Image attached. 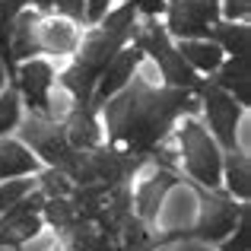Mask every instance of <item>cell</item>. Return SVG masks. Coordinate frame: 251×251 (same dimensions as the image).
Instances as JSON below:
<instances>
[{
  "mask_svg": "<svg viewBox=\"0 0 251 251\" xmlns=\"http://www.w3.org/2000/svg\"><path fill=\"white\" fill-rule=\"evenodd\" d=\"M197 102L191 89H156L147 80H134L102 102L105 127H108V147L130 156H150L162 143V137L175 127L181 115H194Z\"/></svg>",
  "mask_w": 251,
  "mask_h": 251,
  "instance_id": "cell-1",
  "label": "cell"
},
{
  "mask_svg": "<svg viewBox=\"0 0 251 251\" xmlns=\"http://www.w3.org/2000/svg\"><path fill=\"white\" fill-rule=\"evenodd\" d=\"M130 38H134V45L143 51V54H150L156 61V67H159L166 86H175V89H191L194 96H201V89H203L201 74H194V70L188 67V61L178 54V48L172 45L166 25H159L156 19H150L143 29H134V35H130Z\"/></svg>",
  "mask_w": 251,
  "mask_h": 251,
  "instance_id": "cell-2",
  "label": "cell"
},
{
  "mask_svg": "<svg viewBox=\"0 0 251 251\" xmlns=\"http://www.w3.org/2000/svg\"><path fill=\"white\" fill-rule=\"evenodd\" d=\"M178 143H181V159L188 175L194 178V184L207 191H216L223 184V153L216 147V140L194 121H188L178 127Z\"/></svg>",
  "mask_w": 251,
  "mask_h": 251,
  "instance_id": "cell-3",
  "label": "cell"
},
{
  "mask_svg": "<svg viewBox=\"0 0 251 251\" xmlns=\"http://www.w3.org/2000/svg\"><path fill=\"white\" fill-rule=\"evenodd\" d=\"M166 32L178 38H207L210 25L220 23V0H172L166 6Z\"/></svg>",
  "mask_w": 251,
  "mask_h": 251,
  "instance_id": "cell-4",
  "label": "cell"
},
{
  "mask_svg": "<svg viewBox=\"0 0 251 251\" xmlns=\"http://www.w3.org/2000/svg\"><path fill=\"white\" fill-rule=\"evenodd\" d=\"M201 96H203V111H207V118H210V127H213V134H216V143H220L226 153L235 150V124H239V118H242L245 108H242L226 89H220V86H213V83H203Z\"/></svg>",
  "mask_w": 251,
  "mask_h": 251,
  "instance_id": "cell-5",
  "label": "cell"
},
{
  "mask_svg": "<svg viewBox=\"0 0 251 251\" xmlns=\"http://www.w3.org/2000/svg\"><path fill=\"white\" fill-rule=\"evenodd\" d=\"M124 45H130V32H108V29L99 25L92 35H86L83 45H76V61L74 64H80L86 74L99 80V74L108 67V61Z\"/></svg>",
  "mask_w": 251,
  "mask_h": 251,
  "instance_id": "cell-6",
  "label": "cell"
},
{
  "mask_svg": "<svg viewBox=\"0 0 251 251\" xmlns=\"http://www.w3.org/2000/svg\"><path fill=\"white\" fill-rule=\"evenodd\" d=\"M51 83H54V70L48 61L29 57L25 64H16V89L25 99L29 111H42L48 115V99H51Z\"/></svg>",
  "mask_w": 251,
  "mask_h": 251,
  "instance_id": "cell-7",
  "label": "cell"
},
{
  "mask_svg": "<svg viewBox=\"0 0 251 251\" xmlns=\"http://www.w3.org/2000/svg\"><path fill=\"white\" fill-rule=\"evenodd\" d=\"M140 61H143V51L137 48V45H124V48L108 61V67L99 74L96 89H92V108L99 111L102 102H108L121 86H127V80L134 76V70L140 67Z\"/></svg>",
  "mask_w": 251,
  "mask_h": 251,
  "instance_id": "cell-8",
  "label": "cell"
},
{
  "mask_svg": "<svg viewBox=\"0 0 251 251\" xmlns=\"http://www.w3.org/2000/svg\"><path fill=\"white\" fill-rule=\"evenodd\" d=\"M64 137L74 150L80 153H89L102 143V127H99V118H96V108L89 105H74L67 111V121H64Z\"/></svg>",
  "mask_w": 251,
  "mask_h": 251,
  "instance_id": "cell-9",
  "label": "cell"
},
{
  "mask_svg": "<svg viewBox=\"0 0 251 251\" xmlns=\"http://www.w3.org/2000/svg\"><path fill=\"white\" fill-rule=\"evenodd\" d=\"M178 184L175 169H159L150 181H143L134 194V207H137V220L143 223H153L156 213H159V203L166 201V194Z\"/></svg>",
  "mask_w": 251,
  "mask_h": 251,
  "instance_id": "cell-10",
  "label": "cell"
},
{
  "mask_svg": "<svg viewBox=\"0 0 251 251\" xmlns=\"http://www.w3.org/2000/svg\"><path fill=\"white\" fill-rule=\"evenodd\" d=\"M213 86L226 89L235 102L245 108L251 105V74H248V57H229L216 67V80Z\"/></svg>",
  "mask_w": 251,
  "mask_h": 251,
  "instance_id": "cell-11",
  "label": "cell"
},
{
  "mask_svg": "<svg viewBox=\"0 0 251 251\" xmlns=\"http://www.w3.org/2000/svg\"><path fill=\"white\" fill-rule=\"evenodd\" d=\"M35 172H38V156L32 153L25 143L10 140V137H0V181L35 175Z\"/></svg>",
  "mask_w": 251,
  "mask_h": 251,
  "instance_id": "cell-12",
  "label": "cell"
},
{
  "mask_svg": "<svg viewBox=\"0 0 251 251\" xmlns=\"http://www.w3.org/2000/svg\"><path fill=\"white\" fill-rule=\"evenodd\" d=\"M178 54L188 61L194 74H216V67L223 64V48L213 38H181Z\"/></svg>",
  "mask_w": 251,
  "mask_h": 251,
  "instance_id": "cell-13",
  "label": "cell"
},
{
  "mask_svg": "<svg viewBox=\"0 0 251 251\" xmlns=\"http://www.w3.org/2000/svg\"><path fill=\"white\" fill-rule=\"evenodd\" d=\"M216 45L223 48V54L229 57H248V42H251V29L245 23H213L210 25V35Z\"/></svg>",
  "mask_w": 251,
  "mask_h": 251,
  "instance_id": "cell-14",
  "label": "cell"
},
{
  "mask_svg": "<svg viewBox=\"0 0 251 251\" xmlns=\"http://www.w3.org/2000/svg\"><path fill=\"white\" fill-rule=\"evenodd\" d=\"M38 32V45H42V51H54V54H70V51H76V45H80V38H76V29L70 19H51V23H45Z\"/></svg>",
  "mask_w": 251,
  "mask_h": 251,
  "instance_id": "cell-15",
  "label": "cell"
},
{
  "mask_svg": "<svg viewBox=\"0 0 251 251\" xmlns=\"http://www.w3.org/2000/svg\"><path fill=\"white\" fill-rule=\"evenodd\" d=\"M223 184L229 188V194L239 197L242 203H248L251 197V172H248V159L235 150H229L223 156Z\"/></svg>",
  "mask_w": 251,
  "mask_h": 251,
  "instance_id": "cell-16",
  "label": "cell"
},
{
  "mask_svg": "<svg viewBox=\"0 0 251 251\" xmlns=\"http://www.w3.org/2000/svg\"><path fill=\"white\" fill-rule=\"evenodd\" d=\"M80 216L83 213L76 210V203L70 201V197H45V203H42V220L48 223V226H54L57 232L67 229L70 223H76Z\"/></svg>",
  "mask_w": 251,
  "mask_h": 251,
  "instance_id": "cell-17",
  "label": "cell"
},
{
  "mask_svg": "<svg viewBox=\"0 0 251 251\" xmlns=\"http://www.w3.org/2000/svg\"><path fill=\"white\" fill-rule=\"evenodd\" d=\"M19 105H23V96L13 83L6 89H0V137H6L13 127H19Z\"/></svg>",
  "mask_w": 251,
  "mask_h": 251,
  "instance_id": "cell-18",
  "label": "cell"
},
{
  "mask_svg": "<svg viewBox=\"0 0 251 251\" xmlns=\"http://www.w3.org/2000/svg\"><path fill=\"white\" fill-rule=\"evenodd\" d=\"M102 29H108V32H130L134 35V29H137V10H134V3H124V6H118V10H108L102 19Z\"/></svg>",
  "mask_w": 251,
  "mask_h": 251,
  "instance_id": "cell-19",
  "label": "cell"
},
{
  "mask_svg": "<svg viewBox=\"0 0 251 251\" xmlns=\"http://www.w3.org/2000/svg\"><path fill=\"white\" fill-rule=\"evenodd\" d=\"M25 194H32V175L6 178V181H0V213H3V210H10L16 201H23Z\"/></svg>",
  "mask_w": 251,
  "mask_h": 251,
  "instance_id": "cell-20",
  "label": "cell"
},
{
  "mask_svg": "<svg viewBox=\"0 0 251 251\" xmlns=\"http://www.w3.org/2000/svg\"><path fill=\"white\" fill-rule=\"evenodd\" d=\"M76 184H74V178L70 175H64L61 169H45V175H42V194L45 197H70V191H74Z\"/></svg>",
  "mask_w": 251,
  "mask_h": 251,
  "instance_id": "cell-21",
  "label": "cell"
},
{
  "mask_svg": "<svg viewBox=\"0 0 251 251\" xmlns=\"http://www.w3.org/2000/svg\"><path fill=\"white\" fill-rule=\"evenodd\" d=\"M232 232L235 235L223 245V251H248L251 248V210H248V203H245V210H242V216H239Z\"/></svg>",
  "mask_w": 251,
  "mask_h": 251,
  "instance_id": "cell-22",
  "label": "cell"
},
{
  "mask_svg": "<svg viewBox=\"0 0 251 251\" xmlns=\"http://www.w3.org/2000/svg\"><path fill=\"white\" fill-rule=\"evenodd\" d=\"M248 10V0H220V16H226L229 23H245Z\"/></svg>",
  "mask_w": 251,
  "mask_h": 251,
  "instance_id": "cell-23",
  "label": "cell"
},
{
  "mask_svg": "<svg viewBox=\"0 0 251 251\" xmlns=\"http://www.w3.org/2000/svg\"><path fill=\"white\" fill-rule=\"evenodd\" d=\"M57 13L70 23H83L86 19V0H57Z\"/></svg>",
  "mask_w": 251,
  "mask_h": 251,
  "instance_id": "cell-24",
  "label": "cell"
},
{
  "mask_svg": "<svg viewBox=\"0 0 251 251\" xmlns=\"http://www.w3.org/2000/svg\"><path fill=\"white\" fill-rule=\"evenodd\" d=\"M130 3H134V10H137V13H143V16L156 19V16H162V13H166L169 0H130Z\"/></svg>",
  "mask_w": 251,
  "mask_h": 251,
  "instance_id": "cell-25",
  "label": "cell"
},
{
  "mask_svg": "<svg viewBox=\"0 0 251 251\" xmlns=\"http://www.w3.org/2000/svg\"><path fill=\"white\" fill-rule=\"evenodd\" d=\"M111 0H86V23H99L108 13Z\"/></svg>",
  "mask_w": 251,
  "mask_h": 251,
  "instance_id": "cell-26",
  "label": "cell"
},
{
  "mask_svg": "<svg viewBox=\"0 0 251 251\" xmlns=\"http://www.w3.org/2000/svg\"><path fill=\"white\" fill-rule=\"evenodd\" d=\"M19 10H25V0H0V25L13 23Z\"/></svg>",
  "mask_w": 251,
  "mask_h": 251,
  "instance_id": "cell-27",
  "label": "cell"
},
{
  "mask_svg": "<svg viewBox=\"0 0 251 251\" xmlns=\"http://www.w3.org/2000/svg\"><path fill=\"white\" fill-rule=\"evenodd\" d=\"M54 3H57V0H35L38 13H48V10H54Z\"/></svg>",
  "mask_w": 251,
  "mask_h": 251,
  "instance_id": "cell-28",
  "label": "cell"
},
{
  "mask_svg": "<svg viewBox=\"0 0 251 251\" xmlns=\"http://www.w3.org/2000/svg\"><path fill=\"white\" fill-rule=\"evenodd\" d=\"M6 86V74H3V64H0V89Z\"/></svg>",
  "mask_w": 251,
  "mask_h": 251,
  "instance_id": "cell-29",
  "label": "cell"
},
{
  "mask_svg": "<svg viewBox=\"0 0 251 251\" xmlns=\"http://www.w3.org/2000/svg\"><path fill=\"white\" fill-rule=\"evenodd\" d=\"M25 3H29V0H25Z\"/></svg>",
  "mask_w": 251,
  "mask_h": 251,
  "instance_id": "cell-30",
  "label": "cell"
}]
</instances>
